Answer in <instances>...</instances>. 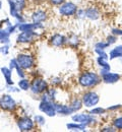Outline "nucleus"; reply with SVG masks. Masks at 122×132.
<instances>
[{
  "mask_svg": "<svg viewBox=\"0 0 122 132\" xmlns=\"http://www.w3.org/2000/svg\"><path fill=\"white\" fill-rule=\"evenodd\" d=\"M102 77H100L96 72H83L78 77V83L86 88H92L101 82Z\"/></svg>",
  "mask_w": 122,
  "mask_h": 132,
  "instance_id": "1",
  "label": "nucleus"
},
{
  "mask_svg": "<svg viewBox=\"0 0 122 132\" xmlns=\"http://www.w3.org/2000/svg\"><path fill=\"white\" fill-rule=\"evenodd\" d=\"M9 7H10V14L11 16L17 18L18 20H22V17L19 12L26 7V0H8Z\"/></svg>",
  "mask_w": 122,
  "mask_h": 132,
  "instance_id": "2",
  "label": "nucleus"
},
{
  "mask_svg": "<svg viewBox=\"0 0 122 132\" xmlns=\"http://www.w3.org/2000/svg\"><path fill=\"white\" fill-rule=\"evenodd\" d=\"M83 104L87 108H94L100 102V97L95 92H87L83 96Z\"/></svg>",
  "mask_w": 122,
  "mask_h": 132,
  "instance_id": "3",
  "label": "nucleus"
},
{
  "mask_svg": "<svg viewBox=\"0 0 122 132\" xmlns=\"http://www.w3.org/2000/svg\"><path fill=\"white\" fill-rule=\"evenodd\" d=\"M39 109L41 112L45 113L49 117H54L57 114L56 104L53 103L52 101H41V103L39 105Z\"/></svg>",
  "mask_w": 122,
  "mask_h": 132,
  "instance_id": "4",
  "label": "nucleus"
},
{
  "mask_svg": "<svg viewBox=\"0 0 122 132\" xmlns=\"http://www.w3.org/2000/svg\"><path fill=\"white\" fill-rule=\"evenodd\" d=\"M77 12V6L73 2H64L59 7V13L63 16H72L76 14Z\"/></svg>",
  "mask_w": 122,
  "mask_h": 132,
  "instance_id": "5",
  "label": "nucleus"
},
{
  "mask_svg": "<svg viewBox=\"0 0 122 132\" xmlns=\"http://www.w3.org/2000/svg\"><path fill=\"white\" fill-rule=\"evenodd\" d=\"M47 87H48V84L46 82V80H44L43 78L37 77L33 80V82L31 83L30 89L33 94L39 95V94H42L45 90H47Z\"/></svg>",
  "mask_w": 122,
  "mask_h": 132,
  "instance_id": "6",
  "label": "nucleus"
},
{
  "mask_svg": "<svg viewBox=\"0 0 122 132\" xmlns=\"http://www.w3.org/2000/svg\"><path fill=\"white\" fill-rule=\"evenodd\" d=\"M0 108L5 111H13L17 108V103L11 96L3 95L0 97Z\"/></svg>",
  "mask_w": 122,
  "mask_h": 132,
  "instance_id": "7",
  "label": "nucleus"
},
{
  "mask_svg": "<svg viewBox=\"0 0 122 132\" xmlns=\"http://www.w3.org/2000/svg\"><path fill=\"white\" fill-rule=\"evenodd\" d=\"M72 121L73 122H77V123H80V124H84V125H91V124H95L96 123V119L94 118V115H92L91 113L90 114H85V113H82V114H74V115L71 117Z\"/></svg>",
  "mask_w": 122,
  "mask_h": 132,
  "instance_id": "8",
  "label": "nucleus"
},
{
  "mask_svg": "<svg viewBox=\"0 0 122 132\" xmlns=\"http://www.w3.org/2000/svg\"><path fill=\"white\" fill-rule=\"evenodd\" d=\"M17 61H18V65L22 69H30L35 64V60L33 56L29 54H19L17 57Z\"/></svg>",
  "mask_w": 122,
  "mask_h": 132,
  "instance_id": "9",
  "label": "nucleus"
},
{
  "mask_svg": "<svg viewBox=\"0 0 122 132\" xmlns=\"http://www.w3.org/2000/svg\"><path fill=\"white\" fill-rule=\"evenodd\" d=\"M101 77L105 83L113 84V83H116L118 80H120L122 76L119 73L111 72V70H109V71H102L101 70Z\"/></svg>",
  "mask_w": 122,
  "mask_h": 132,
  "instance_id": "10",
  "label": "nucleus"
},
{
  "mask_svg": "<svg viewBox=\"0 0 122 132\" xmlns=\"http://www.w3.org/2000/svg\"><path fill=\"white\" fill-rule=\"evenodd\" d=\"M38 37V34L35 31H26V32H21L18 36V43H22V44H27V43H31L34 42Z\"/></svg>",
  "mask_w": 122,
  "mask_h": 132,
  "instance_id": "11",
  "label": "nucleus"
},
{
  "mask_svg": "<svg viewBox=\"0 0 122 132\" xmlns=\"http://www.w3.org/2000/svg\"><path fill=\"white\" fill-rule=\"evenodd\" d=\"M18 127L20 131H32L35 127V124L31 118L23 117L18 121Z\"/></svg>",
  "mask_w": 122,
  "mask_h": 132,
  "instance_id": "12",
  "label": "nucleus"
},
{
  "mask_svg": "<svg viewBox=\"0 0 122 132\" xmlns=\"http://www.w3.org/2000/svg\"><path fill=\"white\" fill-rule=\"evenodd\" d=\"M67 42V39L61 34H55L50 39V43L54 47H61Z\"/></svg>",
  "mask_w": 122,
  "mask_h": 132,
  "instance_id": "13",
  "label": "nucleus"
},
{
  "mask_svg": "<svg viewBox=\"0 0 122 132\" xmlns=\"http://www.w3.org/2000/svg\"><path fill=\"white\" fill-rule=\"evenodd\" d=\"M18 28L20 32H26V31H35L37 29H41L42 26H41V23H35V22H33V23H25V22H22V23L18 24Z\"/></svg>",
  "mask_w": 122,
  "mask_h": 132,
  "instance_id": "14",
  "label": "nucleus"
},
{
  "mask_svg": "<svg viewBox=\"0 0 122 132\" xmlns=\"http://www.w3.org/2000/svg\"><path fill=\"white\" fill-rule=\"evenodd\" d=\"M56 111L58 114L61 115H71L72 113H74L73 109L67 105H61V104H56Z\"/></svg>",
  "mask_w": 122,
  "mask_h": 132,
  "instance_id": "15",
  "label": "nucleus"
},
{
  "mask_svg": "<svg viewBox=\"0 0 122 132\" xmlns=\"http://www.w3.org/2000/svg\"><path fill=\"white\" fill-rule=\"evenodd\" d=\"M46 18H47V13L43 10H37L32 15L33 22H35V23H41L44 20H46Z\"/></svg>",
  "mask_w": 122,
  "mask_h": 132,
  "instance_id": "16",
  "label": "nucleus"
},
{
  "mask_svg": "<svg viewBox=\"0 0 122 132\" xmlns=\"http://www.w3.org/2000/svg\"><path fill=\"white\" fill-rule=\"evenodd\" d=\"M108 59H109L108 56H99L98 59H97V62L100 65V67L102 68V71H109V70H111V67H110L109 63H108Z\"/></svg>",
  "mask_w": 122,
  "mask_h": 132,
  "instance_id": "17",
  "label": "nucleus"
},
{
  "mask_svg": "<svg viewBox=\"0 0 122 132\" xmlns=\"http://www.w3.org/2000/svg\"><path fill=\"white\" fill-rule=\"evenodd\" d=\"M117 58H122V45L116 46L109 53V59L110 60H114Z\"/></svg>",
  "mask_w": 122,
  "mask_h": 132,
  "instance_id": "18",
  "label": "nucleus"
},
{
  "mask_svg": "<svg viewBox=\"0 0 122 132\" xmlns=\"http://www.w3.org/2000/svg\"><path fill=\"white\" fill-rule=\"evenodd\" d=\"M1 72L6 80V83L7 84H13V81H12V70L10 68H7V67H1Z\"/></svg>",
  "mask_w": 122,
  "mask_h": 132,
  "instance_id": "19",
  "label": "nucleus"
},
{
  "mask_svg": "<svg viewBox=\"0 0 122 132\" xmlns=\"http://www.w3.org/2000/svg\"><path fill=\"white\" fill-rule=\"evenodd\" d=\"M66 127L68 128V130H71V131H86L87 126L77 122H72V123H68Z\"/></svg>",
  "mask_w": 122,
  "mask_h": 132,
  "instance_id": "20",
  "label": "nucleus"
},
{
  "mask_svg": "<svg viewBox=\"0 0 122 132\" xmlns=\"http://www.w3.org/2000/svg\"><path fill=\"white\" fill-rule=\"evenodd\" d=\"M84 11V15L85 17H87L90 19H97L99 17V12L96 8L94 7H91V8H87L86 10H83Z\"/></svg>",
  "mask_w": 122,
  "mask_h": 132,
  "instance_id": "21",
  "label": "nucleus"
},
{
  "mask_svg": "<svg viewBox=\"0 0 122 132\" xmlns=\"http://www.w3.org/2000/svg\"><path fill=\"white\" fill-rule=\"evenodd\" d=\"M9 38H10V34L8 33L6 30H0V43L8 44L9 40H10Z\"/></svg>",
  "mask_w": 122,
  "mask_h": 132,
  "instance_id": "22",
  "label": "nucleus"
},
{
  "mask_svg": "<svg viewBox=\"0 0 122 132\" xmlns=\"http://www.w3.org/2000/svg\"><path fill=\"white\" fill-rule=\"evenodd\" d=\"M83 105H84V104H83V101L79 99H74L71 103H70V107L73 109L74 112L80 110L82 107H83Z\"/></svg>",
  "mask_w": 122,
  "mask_h": 132,
  "instance_id": "23",
  "label": "nucleus"
},
{
  "mask_svg": "<svg viewBox=\"0 0 122 132\" xmlns=\"http://www.w3.org/2000/svg\"><path fill=\"white\" fill-rule=\"evenodd\" d=\"M18 86H19V88L22 89V90H28V89L31 87V83H30V81H29L28 79L21 78V79L18 81Z\"/></svg>",
  "mask_w": 122,
  "mask_h": 132,
  "instance_id": "24",
  "label": "nucleus"
},
{
  "mask_svg": "<svg viewBox=\"0 0 122 132\" xmlns=\"http://www.w3.org/2000/svg\"><path fill=\"white\" fill-rule=\"evenodd\" d=\"M112 124H113V126H114L117 130H122V116L113 119Z\"/></svg>",
  "mask_w": 122,
  "mask_h": 132,
  "instance_id": "25",
  "label": "nucleus"
},
{
  "mask_svg": "<svg viewBox=\"0 0 122 132\" xmlns=\"http://www.w3.org/2000/svg\"><path fill=\"white\" fill-rule=\"evenodd\" d=\"M90 113L92 115H102V114L106 113V109L102 108V107H96V108H93L90 111Z\"/></svg>",
  "mask_w": 122,
  "mask_h": 132,
  "instance_id": "26",
  "label": "nucleus"
},
{
  "mask_svg": "<svg viewBox=\"0 0 122 132\" xmlns=\"http://www.w3.org/2000/svg\"><path fill=\"white\" fill-rule=\"evenodd\" d=\"M110 46V44L106 41V42H99L96 44L95 46V49H100V50H105L106 48H108Z\"/></svg>",
  "mask_w": 122,
  "mask_h": 132,
  "instance_id": "27",
  "label": "nucleus"
},
{
  "mask_svg": "<svg viewBox=\"0 0 122 132\" xmlns=\"http://www.w3.org/2000/svg\"><path fill=\"white\" fill-rule=\"evenodd\" d=\"M68 44L72 47H75L78 44V38L76 36H72L71 38L68 39Z\"/></svg>",
  "mask_w": 122,
  "mask_h": 132,
  "instance_id": "28",
  "label": "nucleus"
},
{
  "mask_svg": "<svg viewBox=\"0 0 122 132\" xmlns=\"http://www.w3.org/2000/svg\"><path fill=\"white\" fill-rule=\"evenodd\" d=\"M116 41H117V36H115V35H113V34H112L111 36H108V37H107V42H108L110 45L116 43Z\"/></svg>",
  "mask_w": 122,
  "mask_h": 132,
  "instance_id": "29",
  "label": "nucleus"
},
{
  "mask_svg": "<svg viewBox=\"0 0 122 132\" xmlns=\"http://www.w3.org/2000/svg\"><path fill=\"white\" fill-rule=\"evenodd\" d=\"M35 122L39 125H44L45 124V119H44V117L40 115L35 116Z\"/></svg>",
  "mask_w": 122,
  "mask_h": 132,
  "instance_id": "30",
  "label": "nucleus"
},
{
  "mask_svg": "<svg viewBox=\"0 0 122 132\" xmlns=\"http://www.w3.org/2000/svg\"><path fill=\"white\" fill-rule=\"evenodd\" d=\"M8 52H9V47L7 46V44H4V46H2L0 48V53H2L4 55H7Z\"/></svg>",
  "mask_w": 122,
  "mask_h": 132,
  "instance_id": "31",
  "label": "nucleus"
},
{
  "mask_svg": "<svg viewBox=\"0 0 122 132\" xmlns=\"http://www.w3.org/2000/svg\"><path fill=\"white\" fill-rule=\"evenodd\" d=\"M51 2V4L53 5H61L64 2H66V0H49Z\"/></svg>",
  "mask_w": 122,
  "mask_h": 132,
  "instance_id": "32",
  "label": "nucleus"
},
{
  "mask_svg": "<svg viewBox=\"0 0 122 132\" xmlns=\"http://www.w3.org/2000/svg\"><path fill=\"white\" fill-rule=\"evenodd\" d=\"M112 34L117 36V37H120V36L122 37V30H120V29H112Z\"/></svg>",
  "mask_w": 122,
  "mask_h": 132,
  "instance_id": "33",
  "label": "nucleus"
},
{
  "mask_svg": "<svg viewBox=\"0 0 122 132\" xmlns=\"http://www.w3.org/2000/svg\"><path fill=\"white\" fill-rule=\"evenodd\" d=\"M101 131H103V132H109V131H111V132H114V131H117V129L113 126V127H104V128H102L101 129Z\"/></svg>",
  "mask_w": 122,
  "mask_h": 132,
  "instance_id": "34",
  "label": "nucleus"
},
{
  "mask_svg": "<svg viewBox=\"0 0 122 132\" xmlns=\"http://www.w3.org/2000/svg\"><path fill=\"white\" fill-rule=\"evenodd\" d=\"M18 65V61H17V58L15 59H12L10 60V65H9V68L12 70V69H15V66Z\"/></svg>",
  "mask_w": 122,
  "mask_h": 132,
  "instance_id": "35",
  "label": "nucleus"
},
{
  "mask_svg": "<svg viewBox=\"0 0 122 132\" xmlns=\"http://www.w3.org/2000/svg\"><path fill=\"white\" fill-rule=\"evenodd\" d=\"M122 106L121 105H115V106H112V107H109L107 110H109V111H115V110H118V109H120Z\"/></svg>",
  "mask_w": 122,
  "mask_h": 132,
  "instance_id": "36",
  "label": "nucleus"
}]
</instances>
